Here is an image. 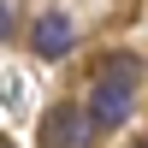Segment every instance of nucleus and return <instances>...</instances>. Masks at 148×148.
Instances as JSON below:
<instances>
[{
  "label": "nucleus",
  "instance_id": "f257e3e1",
  "mask_svg": "<svg viewBox=\"0 0 148 148\" xmlns=\"http://www.w3.org/2000/svg\"><path fill=\"white\" fill-rule=\"evenodd\" d=\"M119 71H107L101 83H95L89 89V119H95V130H119L130 119V107H136V65H130V59H113Z\"/></svg>",
  "mask_w": 148,
  "mask_h": 148
},
{
  "label": "nucleus",
  "instance_id": "f03ea898",
  "mask_svg": "<svg viewBox=\"0 0 148 148\" xmlns=\"http://www.w3.org/2000/svg\"><path fill=\"white\" fill-rule=\"evenodd\" d=\"M71 42H77L71 12H42V18H36V30H30V47H36L42 59H65V53H71Z\"/></svg>",
  "mask_w": 148,
  "mask_h": 148
},
{
  "label": "nucleus",
  "instance_id": "7ed1b4c3",
  "mask_svg": "<svg viewBox=\"0 0 148 148\" xmlns=\"http://www.w3.org/2000/svg\"><path fill=\"white\" fill-rule=\"evenodd\" d=\"M89 136H95L89 107H53L47 113V148H89Z\"/></svg>",
  "mask_w": 148,
  "mask_h": 148
},
{
  "label": "nucleus",
  "instance_id": "20e7f679",
  "mask_svg": "<svg viewBox=\"0 0 148 148\" xmlns=\"http://www.w3.org/2000/svg\"><path fill=\"white\" fill-rule=\"evenodd\" d=\"M0 12H6V18H0V36H12V30H18V0H6Z\"/></svg>",
  "mask_w": 148,
  "mask_h": 148
},
{
  "label": "nucleus",
  "instance_id": "39448f33",
  "mask_svg": "<svg viewBox=\"0 0 148 148\" xmlns=\"http://www.w3.org/2000/svg\"><path fill=\"white\" fill-rule=\"evenodd\" d=\"M6 148H12V142H6Z\"/></svg>",
  "mask_w": 148,
  "mask_h": 148
}]
</instances>
